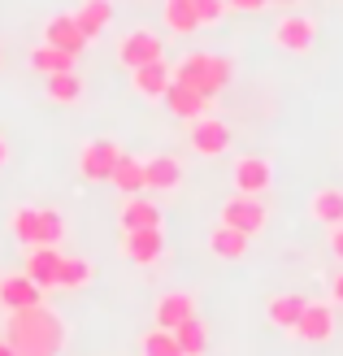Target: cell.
<instances>
[{
	"instance_id": "obj_1",
	"label": "cell",
	"mask_w": 343,
	"mask_h": 356,
	"mask_svg": "<svg viewBox=\"0 0 343 356\" xmlns=\"http://www.w3.org/2000/svg\"><path fill=\"white\" fill-rule=\"evenodd\" d=\"M65 322L48 305L31 309H9L5 313V339L13 343L17 356H61L65 348Z\"/></svg>"
},
{
	"instance_id": "obj_2",
	"label": "cell",
	"mask_w": 343,
	"mask_h": 356,
	"mask_svg": "<svg viewBox=\"0 0 343 356\" xmlns=\"http://www.w3.org/2000/svg\"><path fill=\"white\" fill-rule=\"evenodd\" d=\"M230 79H234V61L218 57V52H187V57L174 65V83H183V87H191V92H200L209 100L218 96Z\"/></svg>"
},
{
	"instance_id": "obj_3",
	"label": "cell",
	"mask_w": 343,
	"mask_h": 356,
	"mask_svg": "<svg viewBox=\"0 0 343 356\" xmlns=\"http://www.w3.org/2000/svg\"><path fill=\"white\" fill-rule=\"evenodd\" d=\"M265 222H269V209L261 204V195H244V191H234L230 200L222 204V226H230V230H239V235H261L265 230Z\"/></svg>"
},
{
	"instance_id": "obj_4",
	"label": "cell",
	"mask_w": 343,
	"mask_h": 356,
	"mask_svg": "<svg viewBox=\"0 0 343 356\" xmlns=\"http://www.w3.org/2000/svg\"><path fill=\"white\" fill-rule=\"evenodd\" d=\"M296 339L300 343H326L335 334V309L326 305V300H304V313L296 322Z\"/></svg>"
},
{
	"instance_id": "obj_5",
	"label": "cell",
	"mask_w": 343,
	"mask_h": 356,
	"mask_svg": "<svg viewBox=\"0 0 343 356\" xmlns=\"http://www.w3.org/2000/svg\"><path fill=\"white\" fill-rule=\"evenodd\" d=\"M118 156H122V148L113 139H92V144H83V152H79V174L92 178V183H109Z\"/></svg>"
},
{
	"instance_id": "obj_6",
	"label": "cell",
	"mask_w": 343,
	"mask_h": 356,
	"mask_svg": "<svg viewBox=\"0 0 343 356\" xmlns=\"http://www.w3.org/2000/svg\"><path fill=\"white\" fill-rule=\"evenodd\" d=\"M187 139H191V148L200 152V156H222L230 148V127H226L222 118L205 113V118H196L191 127H187Z\"/></svg>"
},
{
	"instance_id": "obj_7",
	"label": "cell",
	"mask_w": 343,
	"mask_h": 356,
	"mask_svg": "<svg viewBox=\"0 0 343 356\" xmlns=\"http://www.w3.org/2000/svg\"><path fill=\"white\" fill-rule=\"evenodd\" d=\"M166 57V48H161V40L152 31H131V35H122V44H118V61L126 70H139V65H152Z\"/></svg>"
},
{
	"instance_id": "obj_8",
	"label": "cell",
	"mask_w": 343,
	"mask_h": 356,
	"mask_svg": "<svg viewBox=\"0 0 343 356\" xmlns=\"http://www.w3.org/2000/svg\"><path fill=\"white\" fill-rule=\"evenodd\" d=\"M313 40H317V26H313L304 13H287V17H278V26H274V44H278L282 52H309Z\"/></svg>"
},
{
	"instance_id": "obj_9",
	"label": "cell",
	"mask_w": 343,
	"mask_h": 356,
	"mask_svg": "<svg viewBox=\"0 0 343 356\" xmlns=\"http://www.w3.org/2000/svg\"><path fill=\"white\" fill-rule=\"evenodd\" d=\"M57 265H61V248L57 243H40V248H31V252H26V270L22 274L40 291H48V287H57Z\"/></svg>"
},
{
	"instance_id": "obj_10",
	"label": "cell",
	"mask_w": 343,
	"mask_h": 356,
	"mask_svg": "<svg viewBox=\"0 0 343 356\" xmlns=\"http://www.w3.org/2000/svg\"><path fill=\"white\" fill-rule=\"evenodd\" d=\"M122 257L135 261V265H152L166 252V239H161V226L157 230H122Z\"/></svg>"
},
{
	"instance_id": "obj_11",
	"label": "cell",
	"mask_w": 343,
	"mask_h": 356,
	"mask_svg": "<svg viewBox=\"0 0 343 356\" xmlns=\"http://www.w3.org/2000/svg\"><path fill=\"white\" fill-rule=\"evenodd\" d=\"M230 174H234V191H244V195L269 191V178H274V170H269L265 156H239Z\"/></svg>"
},
{
	"instance_id": "obj_12",
	"label": "cell",
	"mask_w": 343,
	"mask_h": 356,
	"mask_svg": "<svg viewBox=\"0 0 343 356\" xmlns=\"http://www.w3.org/2000/svg\"><path fill=\"white\" fill-rule=\"evenodd\" d=\"M44 44L70 52V57H79V52L87 48V35L79 31L74 13H61V17H48V26H44Z\"/></svg>"
},
{
	"instance_id": "obj_13",
	"label": "cell",
	"mask_w": 343,
	"mask_h": 356,
	"mask_svg": "<svg viewBox=\"0 0 343 356\" xmlns=\"http://www.w3.org/2000/svg\"><path fill=\"white\" fill-rule=\"evenodd\" d=\"M166 109L174 113V118H183V122H196V118H205L209 113V96H200V92H191V87H183V83H170L166 87Z\"/></svg>"
},
{
	"instance_id": "obj_14",
	"label": "cell",
	"mask_w": 343,
	"mask_h": 356,
	"mask_svg": "<svg viewBox=\"0 0 343 356\" xmlns=\"http://www.w3.org/2000/svg\"><path fill=\"white\" fill-rule=\"evenodd\" d=\"M143 183H148L152 191H174L178 183H183V161L170 156V152L148 156V161H143Z\"/></svg>"
},
{
	"instance_id": "obj_15",
	"label": "cell",
	"mask_w": 343,
	"mask_h": 356,
	"mask_svg": "<svg viewBox=\"0 0 343 356\" xmlns=\"http://www.w3.org/2000/svg\"><path fill=\"white\" fill-rule=\"evenodd\" d=\"M118 222H122V230H157L161 226V204L143 200V195H126L122 209H118Z\"/></svg>"
},
{
	"instance_id": "obj_16",
	"label": "cell",
	"mask_w": 343,
	"mask_h": 356,
	"mask_svg": "<svg viewBox=\"0 0 343 356\" xmlns=\"http://www.w3.org/2000/svg\"><path fill=\"white\" fill-rule=\"evenodd\" d=\"M152 317H157L161 330H174V326H183L187 317H196V300H191L187 291H166V296L157 300Z\"/></svg>"
},
{
	"instance_id": "obj_17",
	"label": "cell",
	"mask_w": 343,
	"mask_h": 356,
	"mask_svg": "<svg viewBox=\"0 0 343 356\" xmlns=\"http://www.w3.org/2000/svg\"><path fill=\"white\" fill-rule=\"evenodd\" d=\"M0 305L9 309H31V305H44V291L35 287V282L26 274H9V278H0Z\"/></svg>"
},
{
	"instance_id": "obj_18",
	"label": "cell",
	"mask_w": 343,
	"mask_h": 356,
	"mask_svg": "<svg viewBox=\"0 0 343 356\" xmlns=\"http://www.w3.org/2000/svg\"><path fill=\"white\" fill-rule=\"evenodd\" d=\"M131 83H135V92H139V96L161 100V96H166V87L174 83V70L166 65V57H161V61H152V65L131 70Z\"/></svg>"
},
{
	"instance_id": "obj_19",
	"label": "cell",
	"mask_w": 343,
	"mask_h": 356,
	"mask_svg": "<svg viewBox=\"0 0 343 356\" xmlns=\"http://www.w3.org/2000/svg\"><path fill=\"white\" fill-rule=\"evenodd\" d=\"M9 230H13V239H22L26 248H40V243H44V209L17 204L13 218H9Z\"/></svg>"
},
{
	"instance_id": "obj_20",
	"label": "cell",
	"mask_w": 343,
	"mask_h": 356,
	"mask_svg": "<svg viewBox=\"0 0 343 356\" xmlns=\"http://www.w3.org/2000/svg\"><path fill=\"white\" fill-rule=\"evenodd\" d=\"M300 313H304V296H296V291H287V296H274V300L265 305V317H269V326H278V330H296Z\"/></svg>"
},
{
	"instance_id": "obj_21",
	"label": "cell",
	"mask_w": 343,
	"mask_h": 356,
	"mask_svg": "<svg viewBox=\"0 0 343 356\" xmlns=\"http://www.w3.org/2000/svg\"><path fill=\"white\" fill-rule=\"evenodd\" d=\"M309 213H313L317 222H326V226H343V187H321V191H313Z\"/></svg>"
},
{
	"instance_id": "obj_22",
	"label": "cell",
	"mask_w": 343,
	"mask_h": 356,
	"mask_svg": "<svg viewBox=\"0 0 343 356\" xmlns=\"http://www.w3.org/2000/svg\"><path fill=\"white\" fill-rule=\"evenodd\" d=\"M209 248H213V257H222V261H244L248 248H252V239L239 235V230H230V226H218L209 235Z\"/></svg>"
},
{
	"instance_id": "obj_23",
	"label": "cell",
	"mask_w": 343,
	"mask_h": 356,
	"mask_svg": "<svg viewBox=\"0 0 343 356\" xmlns=\"http://www.w3.org/2000/svg\"><path fill=\"white\" fill-rule=\"evenodd\" d=\"M174 343H178L183 356H205L209 352V326L200 317H187L183 326H174Z\"/></svg>"
},
{
	"instance_id": "obj_24",
	"label": "cell",
	"mask_w": 343,
	"mask_h": 356,
	"mask_svg": "<svg viewBox=\"0 0 343 356\" xmlns=\"http://www.w3.org/2000/svg\"><path fill=\"white\" fill-rule=\"evenodd\" d=\"M109 183H113L122 195H139L143 187H148V183H143V161H139V156H118Z\"/></svg>"
},
{
	"instance_id": "obj_25",
	"label": "cell",
	"mask_w": 343,
	"mask_h": 356,
	"mask_svg": "<svg viewBox=\"0 0 343 356\" xmlns=\"http://www.w3.org/2000/svg\"><path fill=\"white\" fill-rule=\"evenodd\" d=\"M74 22H79V31L87 35V40H96V35L113 22V5L109 0H87V5L74 13Z\"/></svg>"
},
{
	"instance_id": "obj_26",
	"label": "cell",
	"mask_w": 343,
	"mask_h": 356,
	"mask_svg": "<svg viewBox=\"0 0 343 356\" xmlns=\"http://www.w3.org/2000/svg\"><path fill=\"white\" fill-rule=\"evenodd\" d=\"M166 31H174V35H196L200 31V17H196L191 0H166Z\"/></svg>"
},
{
	"instance_id": "obj_27",
	"label": "cell",
	"mask_w": 343,
	"mask_h": 356,
	"mask_svg": "<svg viewBox=\"0 0 343 356\" xmlns=\"http://www.w3.org/2000/svg\"><path fill=\"white\" fill-rule=\"evenodd\" d=\"M87 282H92V265H87L83 257H61V265H57V287L61 291H83Z\"/></svg>"
},
{
	"instance_id": "obj_28",
	"label": "cell",
	"mask_w": 343,
	"mask_h": 356,
	"mask_svg": "<svg viewBox=\"0 0 343 356\" xmlns=\"http://www.w3.org/2000/svg\"><path fill=\"white\" fill-rule=\"evenodd\" d=\"M79 96H83V79L74 74V70L48 74V100H57V104H74Z\"/></svg>"
},
{
	"instance_id": "obj_29",
	"label": "cell",
	"mask_w": 343,
	"mask_h": 356,
	"mask_svg": "<svg viewBox=\"0 0 343 356\" xmlns=\"http://www.w3.org/2000/svg\"><path fill=\"white\" fill-rule=\"evenodd\" d=\"M31 65L40 70V74H61V70H74V57L61 48H52V44H40L31 52Z\"/></svg>"
},
{
	"instance_id": "obj_30",
	"label": "cell",
	"mask_w": 343,
	"mask_h": 356,
	"mask_svg": "<svg viewBox=\"0 0 343 356\" xmlns=\"http://www.w3.org/2000/svg\"><path fill=\"white\" fill-rule=\"evenodd\" d=\"M139 356H183V352H178V343H174V330L152 326V330L139 339Z\"/></svg>"
},
{
	"instance_id": "obj_31",
	"label": "cell",
	"mask_w": 343,
	"mask_h": 356,
	"mask_svg": "<svg viewBox=\"0 0 343 356\" xmlns=\"http://www.w3.org/2000/svg\"><path fill=\"white\" fill-rule=\"evenodd\" d=\"M196 5V17H200V26H218L226 17V0H191Z\"/></svg>"
},
{
	"instance_id": "obj_32",
	"label": "cell",
	"mask_w": 343,
	"mask_h": 356,
	"mask_svg": "<svg viewBox=\"0 0 343 356\" xmlns=\"http://www.w3.org/2000/svg\"><path fill=\"white\" fill-rule=\"evenodd\" d=\"M65 239V218L57 209H44V243H61Z\"/></svg>"
},
{
	"instance_id": "obj_33",
	"label": "cell",
	"mask_w": 343,
	"mask_h": 356,
	"mask_svg": "<svg viewBox=\"0 0 343 356\" xmlns=\"http://www.w3.org/2000/svg\"><path fill=\"white\" fill-rule=\"evenodd\" d=\"M265 5H269V0H226V9H244V13H257Z\"/></svg>"
},
{
	"instance_id": "obj_34",
	"label": "cell",
	"mask_w": 343,
	"mask_h": 356,
	"mask_svg": "<svg viewBox=\"0 0 343 356\" xmlns=\"http://www.w3.org/2000/svg\"><path fill=\"white\" fill-rule=\"evenodd\" d=\"M330 252L343 261V226H335V230H330Z\"/></svg>"
},
{
	"instance_id": "obj_35",
	"label": "cell",
	"mask_w": 343,
	"mask_h": 356,
	"mask_svg": "<svg viewBox=\"0 0 343 356\" xmlns=\"http://www.w3.org/2000/svg\"><path fill=\"white\" fill-rule=\"evenodd\" d=\"M330 296H335V300H339V305H343V270H339V274L330 278Z\"/></svg>"
},
{
	"instance_id": "obj_36",
	"label": "cell",
	"mask_w": 343,
	"mask_h": 356,
	"mask_svg": "<svg viewBox=\"0 0 343 356\" xmlns=\"http://www.w3.org/2000/svg\"><path fill=\"white\" fill-rule=\"evenodd\" d=\"M5 165H9V139L0 135V170H5Z\"/></svg>"
},
{
	"instance_id": "obj_37",
	"label": "cell",
	"mask_w": 343,
	"mask_h": 356,
	"mask_svg": "<svg viewBox=\"0 0 343 356\" xmlns=\"http://www.w3.org/2000/svg\"><path fill=\"white\" fill-rule=\"evenodd\" d=\"M0 356H17V352H13V343L5 339V334H0Z\"/></svg>"
},
{
	"instance_id": "obj_38",
	"label": "cell",
	"mask_w": 343,
	"mask_h": 356,
	"mask_svg": "<svg viewBox=\"0 0 343 356\" xmlns=\"http://www.w3.org/2000/svg\"><path fill=\"white\" fill-rule=\"evenodd\" d=\"M274 5H296V0H274Z\"/></svg>"
}]
</instances>
